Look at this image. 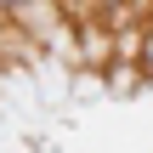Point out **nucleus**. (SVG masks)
Masks as SVG:
<instances>
[{
	"label": "nucleus",
	"mask_w": 153,
	"mask_h": 153,
	"mask_svg": "<svg viewBox=\"0 0 153 153\" xmlns=\"http://www.w3.org/2000/svg\"><path fill=\"white\" fill-rule=\"evenodd\" d=\"M40 6H45V0H0V11H6V17H34Z\"/></svg>",
	"instance_id": "obj_1"
}]
</instances>
